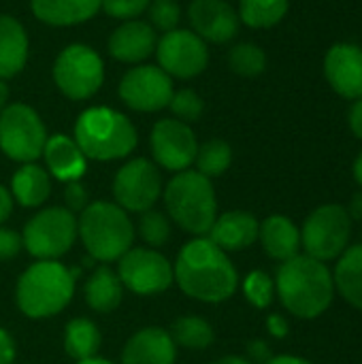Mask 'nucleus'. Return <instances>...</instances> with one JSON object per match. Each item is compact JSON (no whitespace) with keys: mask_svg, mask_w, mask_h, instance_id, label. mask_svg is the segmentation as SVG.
<instances>
[{"mask_svg":"<svg viewBox=\"0 0 362 364\" xmlns=\"http://www.w3.org/2000/svg\"><path fill=\"white\" fill-rule=\"evenodd\" d=\"M122 286L139 296L160 294L173 284V264L151 247H130L117 260Z\"/></svg>","mask_w":362,"mask_h":364,"instance_id":"9b49d317","label":"nucleus"},{"mask_svg":"<svg viewBox=\"0 0 362 364\" xmlns=\"http://www.w3.org/2000/svg\"><path fill=\"white\" fill-rule=\"evenodd\" d=\"M348 124H350V130L362 139V96L354 100V105L350 107V113H348Z\"/></svg>","mask_w":362,"mask_h":364,"instance_id":"a19ab883","label":"nucleus"},{"mask_svg":"<svg viewBox=\"0 0 362 364\" xmlns=\"http://www.w3.org/2000/svg\"><path fill=\"white\" fill-rule=\"evenodd\" d=\"M188 15L203 41L228 43L239 32V13L224 0H192Z\"/></svg>","mask_w":362,"mask_h":364,"instance_id":"f3484780","label":"nucleus"},{"mask_svg":"<svg viewBox=\"0 0 362 364\" xmlns=\"http://www.w3.org/2000/svg\"><path fill=\"white\" fill-rule=\"evenodd\" d=\"M324 77L344 98L362 96V47L354 43H335L324 55Z\"/></svg>","mask_w":362,"mask_h":364,"instance_id":"dca6fc26","label":"nucleus"},{"mask_svg":"<svg viewBox=\"0 0 362 364\" xmlns=\"http://www.w3.org/2000/svg\"><path fill=\"white\" fill-rule=\"evenodd\" d=\"M290 0H239V19L250 28H273L288 13Z\"/></svg>","mask_w":362,"mask_h":364,"instance_id":"c756f323","label":"nucleus"},{"mask_svg":"<svg viewBox=\"0 0 362 364\" xmlns=\"http://www.w3.org/2000/svg\"><path fill=\"white\" fill-rule=\"evenodd\" d=\"M164 205L173 222L196 237H207L218 218V200L211 179L198 171L177 173L166 183Z\"/></svg>","mask_w":362,"mask_h":364,"instance_id":"423d86ee","label":"nucleus"},{"mask_svg":"<svg viewBox=\"0 0 362 364\" xmlns=\"http://www.w3.org/2000/svg\"><path fill=\"white\" fill-rule=\"evenodd\" d=\"M352 232V218L346 207L341 205H324L312 211L305 220L301 243L307 256L326 262L335 260L348 250Z\"/></svg>","mask_w":362,"mask_h":364,"instance_id":"1a4fd4ad","label":"nucleus"},{"mask_svg":"<svg viewBox=\"0 0 362 364\" xmlns=\"http://www.w3.org/2000/svg\"><path fill=\"white\" fill-rule=\"evenodd\" d=\"M348 213H350V218H354V220L362 222V190L352 196L350 207H348Z\"/></svg>","mask_w":362,"mask_h":364,"instance_id":"c03bdc74","label":"nucleus"},{"mask_svg":"<svg viewBox=\"0 0 362 364\" xmlns=\"http://www.w3.org/2000/svg\"><path fill=\"white\" fill-rule=\"evenodd\" d=\"M77 364H113V363L102 360V358H87V360H81V363H77Z\"/></svg>","mask_w":362,"mask_h":364,"instance_id":"8fccbe9b","label":"nucleus"},{"mask_svg":"<svg viewBox=\"0 0 362 364\" xmlns=\"http://www.w3.org/2000/svg\"><path fill=\"white\" fill-rule=\"evenodd\" d=\"M151 0H100V9H105V13L113 19H137L141 13L147 11Z\"/></svg>","mask_w":362,"mask_h":364,"instance_id":"e433bc0d","label":"nucleus"},{"mask_svg":"<svg viewBox=\"0 0 362 364\" xmlns=\"http://www.w3.org/2000/svg\"><path fill=\"white\" fill-rule=\"evenodd\" d=\"M211 364H252L250 360L241 358V356H224V358H218L215 363Z\"/></svg>","mask_w":362,"mask_h":364,"instance_id":"49530a36","label":"nucleus"},{"mask_svg":"<svg viewBox=\"0 0 362 364\" xmlns=\"http://www.w3.org/2000/svg\"><path fill=\"white\" fill-rule=\"evenodd\" d=\"M149 145H151V154L156 164H160L166 171H188L190 164L196 158V136L192 132V128L175 117L169 119H160L149 136Z\"/></svg>","mask_w":362,"mask_h":364,"instance_id":"2eb2a0df","label":"nucleus"},{"mask_svg":"<svg viewBox=\"0 0 362 364\" xmlns=\"http://www.w3.org/2000/svg\"><path fill=\"white\" fill-rule=\"evenodd\" d=\"M102 343L98 326L87 318H75L64 328V352L77 363L96 358Z\"/></svg>","mask_w":362,"mask_h":364,"instance_id":"bb28decb","label":"nucleus"},{"mask_svg":"<svg viewBox=\"0 0 362 364\" xmlns=\"http://www.w3.org/2000/svg\"><path fill=\"white\" fill-rule=\"evenodd\" d=\"M169 109L173 111L175 119H179L183 124H190V122L201 119V115L205 111V105H203V98L194 90L186 87V90H179V92H173Z\"/></svg>","mask_w":362,"mask_h":364,"instance_id":"72a5a7b5","label":"nucleus"},{"mask_svg":"<svg viewBox=\"0 0 362 364\" xmlns=\"http://www.w3.org/2000/svg\"><path fill=\"white\" fill-rule=\"evenodd\" d=\"M156 49V30L141 19H130L113 30L109 38V53L126 64H139Z\"/></svg>","mask_w":362,"mask_h":364,"instance_id":"6ab92c4d","label":"nucleus"},{"mask_svg":"<svg viewBox=\"0 0 362 364\" xmlns=\"http://www.w3.org/2000/svg\"><path fill=\"white\" fill-rule=\"evenodd\" d=\"M171 339L175 341V346H181L186 350H205L213 343L215 335L213 328L207 320L196 318V316H181L173 322L171 331H169Z\"/></svg>","mask_w":362,"mask_h":364,"instance_id":"c85d7f7f","label":"nucleus"},{"mask_svg":"<svg viewBox=\"0 0 362 364\" xmlns=\"http://www.w3.org/2000/svg\"><path fill=\"white\" fill-rule=\"evenodd\" d=\"M77 235L81 237L87 254L98 262L119 260L134 243V224L119 205L96 200L90 203L79 220Z\"/></svg>","mask_w":362,"mask_h":364,"instance_id":"39448f33","label":"nucleus"},{"mask_svg":"<svg viewBox=\"0 0 362 364\" xmlns=\"http://www.w3.org/2000/svg\"><path fill=\"white\" fill-rule=\"evenodd\" d=\"M354 177H356V181L362 186V151L361 156L356 158V162H354Z\"/></svg>","mask_w":362,"mask_h":364,"instance_id":"de8ad7c7","label":"nucleus"},{"mask_svg":"<svg viewBox=\"0 0 362 364\" xmlns=\"http://www.w3.org/2000/svg\"><path fill=\"white\" fill-rule=\"evenodd\" d=\"M335 286L341 296L362 311V243L344 252L335 269Z\"/></svg>","mask_w":362,"mask_h":364,"instance_id":"cd10ccee","label":"nucleus"},{"mask_svg":"<svg viewBox=\"0 0 362 364\" xmlns=\"http://www.w3.org/2000/svg\"><path fill=\"white\" fill-rule=\"evenodd\" d=\"M36 19L49 26H75L92 19L100 11V0H32Z\"/></svg>","mask_w":362,"mask_h":364,"instance_id":"b1692460","label":"nucleus"},{"mask_svg":"<svg viewBox=\"0 0 362 364\" xmlns=\"http://www.w3.org/2000/svg\"><path fill=\"white\" fill-rule=\"evenodd\" d=\"M26 60L28 34L23 26L11 15H0V81L21 73Z\"/></svg>","mask_w":362,"mask_h":364,"instance_id":"5701e85b","label":"nucleus"},{"mask_svg":"<svg viewBox=\"0 0 362 364\" xmlns=\"http://www.w3.org/2000/svg\"><path fill=\"white\" fill-rule=\"evenodd\" d=\"M15 358H17L15 341L4 328H0V364H15Z\"/></svg>","mask_w":362,"mask_h":364,"instance_id":"ea45409f","label":"nucleus"},{"mask_svg":"<svg viewBox=\"0 0 362 364\" xmlns=\"http://www.w3.org/2000/svg\"><path fill=\"white\" fill-rule=\"evenodd\" d=\"M6 98H9V87L0 81V111H2L4 105H6Z\"/></svg>","mask_w":362,"mask_h":364,"instance_id":"09e8293b","label":"nucleus"},{"mask_svg":"<svg viewBox=\"0 0 362 364\" xmlns=\"http://www.w3.org/2000/svg\"><path fill=\"white\" fill-rule=\"evenodd\" d=\"M258 239L265 247V252L280 262H286L294 256H299L301 247V232L294 226L292 220L284 215H271L260 224Z\"/></svg>","mask_w":362,"mask_h":364,"instance_id":"4be33fe9","label":"nucleus"},{"mask_svg":"<svg viewBox=\"0 0 362 364\" xmlns=\"http://www.w3.org/2000/svg\"><path fill=\"white\" fill-rule=\"evenodd\" d=\"M275 288L284 307L303 320L324 314L335 294V282L329 267L307 254L294 256L280 267Z\"/></svg>","mask_w":362,"mask_h":364,"instance_id":"f03ea898","label":"nucleus"},{"mask_svg":"<svg viewBox=\"0 0 362 364\" xmlns=\"http://www.w3.org/2000/svg\"><path fill=\"white\" fill-rule=\"evenodd\" d=\"M23 247L21 235L11 228H0V262L13 260Z\"/></svg>","mask_w":362,"mask_h":364,"instance_id":"58836bf2","label":"nucleus"},{"mask_svg":"<svg viewBox=\"0 0 362 364\" xmlns=\"http://www.w3.org/2000/svg\"><path fill=\"white\" fill-rule=\"evenodd\" d=\"M230 162H233V149L226 141H220V139H213V141L198 145L196 158H194L196 171L209 179L226 173Z\"/></svg>","mask_w":362,"mask_h":364,"instance_id":"7c9ffc66","label":"nucleus"},{"mask_svg":"<svg viewBox=\"0 0 362 364\" xmlns=\"http://www.w3.org/2000/svg\"><path fill=\"white\" fill-rule=\"evenodd\" d=\"M265 364H312V363H307L305 358H297V356H275V358H269Z\"/></svg>","mask_w":362,"mask_h":364,"instance_id":"a18cd8bd","label":"nucleus"},{"mask_svg":"<svg viewBox=\"0 0 362 364\" xmlns=\"http://www.w3.org/2000/svg\"><path fill=\"white\" fill-rule=\"evenodd\" d=\"M177 346L169 331L147 326L134 333L122 350V364H175Z\"/></svg>","mask_w":362,"mask_h":364,"instance_id":"a211bd4d","label":"nucleus"},{"mask_svg":"<svg viewBox=\"0 0 362 364\" xmlns=\"http://www.w3.org/2000/svg\"><path fill=\"white\" fill-rule=\"evenodd\" d=\"M64 203L70 213H81L87 207V190L81 186V181H68L64 188Z\"/></svg>","mask_w":362,"mask_h":364,"instance_id":"4c0bfd02","label":"nucleus"},{"mask_svg":"<svg viewBox=\"0 0 362 364\" xmlns=\"http://www.w3.org/2000/svg\"><path fill=\"white\" fill-rule=\"evenodd\" d=\"M75 143L85 158L111 162L126 158L137 147V130L124 113L109 107H92L75 124Z\"/></svg>","mask_w":362,"mask_h":364,"instance_id":"20e7f679","label":"nucleus"},{"mask_svg":"<svg viewBox=\"0 0 362 364\" xmlns=\"http://www.w3.org/2000/svg\"><path fill=\"white\" fill-rule=\"evenodd\" d=\"M51 177L45 168L34 162L23 164L11 181V196L21 207H38L49 198Z\"/></svg>","mask_w":362,"mask_h":364,"instance_id":"a878e982","label":"nucleus"},{"mask_svg":"<svg viewBox=\"0 0 362 364\" xmlns=\"http://www.w3.org/2000/svg\"><path fill=\"white\" fill-rule=\"evenodd\" d=\"M162 194V179L154 162L134 158L126 162L113 179V196L124 211L143 213L154 209Z\"/></svg>","mask_w":362,"mask_h":364,"instance_id":"f8f14e48","label":"nucleus"},{"mask_svg":"<svg viewBox=\"0 0 362 364\" xmlns=\"http://www.w3.org/2000/svg\"><path fill=\"white\" fill-rule=\"evenodd\" d=\"M49 175H53L58 181H79L87 171V158L75 143V139L66 134H53L47 136L45 149H43Z\"/></svg>","mask_w":362,"mask_h":364,"instance_id":"412c9836","label":"nucleus"},{"mask_svg":"<svg viewBox=\"0 0 362 364\" xmlns=\"http://www.w3.org/2000/svg\"><path fill=\"white\" fill-rule=\"evenodd\" d=\"M11 211H13V196L4 186H0V226L9 220Z\"/></svg>","mask_w":362,"mask_h":364,"instance_id":"79ce46f5","label":"nucleus"},{"mask_svg":"<svg viewBox=\"0 0 362 364\" xmlns=\"http://www.w3.org/2000/svg\"><path fill=\"white\" fill-rule=\"evenodd\" d=\"M83 296L90 309L98 314H111L122 305L124 299V286L115 271H111L107 264L98 267L92 277L83 286Z\"/></svg>","mask_w":362,"mask_h":364,"instance_id":"393cba45","label":"nucleus"},{"mask_svg":"<svg viewBox=\"0 0 362 364\" xmlns=\"http://www.w3.org/2000/svg\"><path fill=\"white\" fill-rule=\"evenodd\" d=\"M139 235L151 250L162 247L171 239V222L162 211H143L139 218Z\"/></svg>","mask_w":362,"mask_h":364,"instance_id":"473e14b6","label":"nucleus"},{"mask_svg":"<svg viewBox=\"0 0 362 364\" xmlns=\"http://www.w3.org/2000/svg\"><path fill=\"white\" fill-rule=\"evenodd\" d=\"M47 143V130L38 113L21 102L0 111V149L15 162H34Z\"/></svg>","mask_w":362,"mask_h":364,"instance_id":"6e6552de","label":"nucleus"},{"mask_svg":"<svg viewBox=\"0 0 362 364\" xmlns=\"http://www.w3.org/2000/svg\"><path fill=\"white\" fill-rule=\"evenodd\" d=\"M273 290H275V286H273L271 277L262 271H252L243 282V292H245L247 301L258 309H265L271 305Z\"/></svg>","mask_w":362,"mask_h":364,"instance_id":"f704fd0d","label":"nucleus"},{"mask_svg":"<svg viewBox=\"0 0 362 364\" xmlns=\"http://www.w3.org/2000/svg\"><path fill=\"white\" fill-rule=\"evenodd\" d=\"M158 64L169 77L190 79L207 68V43L190 30H171L156 43Z\"/></svg>","mask_w":362,"mask_h":364,"instance_id":"ddd939ff","label":"nucleus"},{"mask_svg":"<svg viewBox=\"0 0 362 364\" xmlns=\"http://www.w3.org/2000/svg\"><path fill=\"white\" fill-rule=\"evenodd\" d=\"M228 66L241 77H258L267 68V53L254 43H239L228 51Z\"/></svg>","mask_w":362,"mask_h":364,"instance_id":"2f4dec72","label":"nucleus"},{"mask_svg":"<svg viewBox=\"0 0 362 364\" xmlns=\"http://www.w3.org/2000/svg\"><path fill=\"white\" fill-rule=\"evenodd\" d=\"M269 331H271L275 337H284L286 331H288V324L284 322L282 316H271V318H269Z\"/></svg>","mask_w":362,"mask_h":364,"instance_id":"37998d69","label":"nucleus"},{"mask_svg":"<svg viewBox=\"0 0 362 364\" xmlns=\"http://www.w3.org/2000/svg\"><path fill=\"white\" fill-rule=\"evenodd\" d=\"M77 237V218L66 207L38 211L28 220L21 232L23 247L38 260H58L73 247Z\"/></svg>","mask_w":362,"mask_h":364,"instance_id":"0eeeda50","label":"nucleus"},{"mask_svg":"<svg viewBox=\"0 0 362 364\" xmlns=\"http://www.w3.org/2000/svg\"><path fill=\"white\" fill-rule=\"evenodd\" d=\"M53 79L66 98L85 100L100 90L105 81V66L92 47L68 45L55 58Z\"/></svg>","mask_w":362,"mask_h":364,"instance_id":"9d476101","label":"nucleus"},{"mask_svg":"<svg viewBox=\"0 0 362 364\" xmlns=\"http://www.w3.org/2000/svg\"><path fill=\"white\" fill-rule=\"evenodd\" d=\"M119 96L130 109L154 113L169 107L173 96V79L160 66H134L122 77Z\"/></svg>","mask_w":362,"mask_h":364,"instance_id":"4468645a","label":"nucleus"},{"mask_svg":"<svg viewBox=\"0 0 362 364\" xmlns=\"http://www.w3.org/2000/svg\"><path fill=\"white\" fill-rule=\"evenodd\" d=\"M173 277L181 292L201 303L228 301L239 286L237 269L226 252L207 237H196L179 250Z\"/></svg>","mask_w":362,"mask_h":364,"instance_id":"f257e3e1","label":"nucleus"},{"mask_svg":"<svg viewBox=\"0 0 362 364\" xmlns=\"http://www.w3.org/2000/svg\"><path fill=\"white\" fill-rule=\"evenodd\" d=\"M147 13H149V26L164 34L177 30V23L181 19L179 4L175 0H151Z\"/></svg>","mask_w":362,"mask_h":364,"instance_id":"c9c22d12","label":"nucleus"},{"mask_svg":"<svg viewBox=\"0 0 362 364\" xmlns=\"http://www.w3.org/2000/svg\"><path fill=\"white\" fill-rule=\"evenodd\" d=\"M260 224L247 211H228L218 215L207 239L213 241L224 252H241L256 243Z\"/></svg>","mask_w":362,"mask_h":364,"instance_id":"aec40b11","label":"nucleus"},{"mask_svg":"<svg viewBox=\"0 0 362 364\" xmlns=\"http://www.w3.org/2000/svg\"><path fill=\"white\" fill-rule=\"evenodd\" d=\"M75 294V275L58 260L30 264L15 288V301L23 316L43 320L60 314Z\"/></svg>","mask_w":362,"mask_h":364,"instance_id":"7ed1b4c3","label":"nucleus"}]
</instances>
